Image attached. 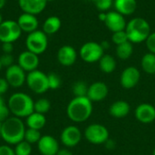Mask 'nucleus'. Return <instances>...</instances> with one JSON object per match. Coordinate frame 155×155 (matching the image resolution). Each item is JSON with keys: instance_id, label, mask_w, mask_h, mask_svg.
<instances>
[{"instance_id": "1", "label": "nucleus", "mask_w": 155, "mask_h": 155, "mask_svg": "<svg viewBox=\"0 0 155 155\" xmlns=\"http://www.w3.org/2000/svg\"><path fill=\"white\" fill-rule=\"evenodd\" d=\"M93 113V102L87 97H74L68 104L66 114L74 123H84L89 119Z\"/></svg>"}, {"instance_id": "2", "label": "nucleus", "mask_w": 155, "mask_h": 155, "mask_svg": "<svg viewBox=\"0 0 155 155\" xmlns=\"http://www.w3.org/2000/svg\"><path fill=\"white\" fill-rule=\"evenodd\" d=\"M25 126L21 118L13 116L8 117L1 125V138L8 144L20 143L24 140Z\"/></svg>"}, {"instance_id": "3", "label": "nucleus", "mask_w": 155, "mask_h": 155, "mask_svg": "<svg viewBox=\"0 0 155 155\" xmlns=\"http://www.w3.org/2000/svg\"><path fill=\"white\" fill-rule=\"evenodd\" d=\"M35 102L28 94L21 92L13 94L7 102L10 113L19 118H26L34 112Z\"/></svg>"}, {"instance_id": "4", "label": "nucleus", "mask_w": 155, "mask_h": 155, "mask_svg": "<svg viewBox=\"0 0 155 155\" xmlns=\"http://www.w3.org/2000/svg\"><path fill=\"white\" fill-rule=\"evenodd\" d=\"M128 40L133 44H140L145 42L151 34V26L147 20L142 17H134L131 19L125 27Z\"/></svg>"}, {"instance_id": "5", "label": "nucleus", "mask_w": 155, "mask_h": 155, "mask_svg": "<svg viewBox=\"0 0 155 155\" xmlns=\"http://www.w3.org/2000/svg\"><path fill=\"white\" fill-rule=\"evenodd\" d=\"M26 50L39 55L45 52L48 46V37L47 35L43 30H35L25 38Z\"/></svg>"}, {"instance_id": "6", "label": "nucleus", "mask_w": 155, "mask_h": 155, "mask_svg": "<svg viewBox=\"0 0 155 155\" xmlns=\"http://www.w3.org/2000/svg\"><path fill=\"white\" fill-rule=\"evenodd\" d=\"M25 83L28 88L37 94H45L49 90L47 74L37 69L26 74Z\"/></svg>"}, {"instance_id": "7", "label": "nucleus", "mask_w": 155, "mask_h": 155, "mask_svg": "<svg viewBox=\"0 0 155 155\" xmlns=\"http://www.w3.org/2000/svg\"><path fill=\"white\" fill-rule=\"evenodd\" d=\"M104 54V49L103 48L102 45L94 41L84 43L79 50V55L81 59L89 64L99 62Z\"/></svg>"}, {"instance_id": "8", "label": "nucleus", "mask_w": 155, "mask_h": 155, "mask_svg": "<svg viewBox=\"0 0 155 155\" xmlns=\"http://www.w3.org/2000/svg\"><path fill=\"white\" fill-rule=\"evenodd\" d=\"M84 135L90 143L104 144L109 139V131L103 124H92L85 128Z\"/></svg>"}, {"instance_id": "9", "label": "nucleus", "mask_w": 155, "mask_h": 155, "mask_svg": "<svg viewBox=\"0 0 155 155\" xmlns=\"http://www.w3.org/2000/svg\"><path fill=\"white\" fill-rule=\"evenodd\" d=\"M22 35V30L16 21L4 20L0 25V42L14 43L19 39Z\"/></svg>"}, {"instance_id": "10", "label": "nucleus", "mask_w": 155, "mask_h": 155, "mask_svg": "<svg viewBox=\"0 0 155 155\" xmlns=\"http://www.w3.org/2000/svg\"><path fill=\"white\" fill-rule=\"evenodd\" d=\"M26 72H25L17 64H13L6 68L5 76L9 86L14 88L21 87L26 81Z\"/></svg>"}, {"instance_id": "11", "label": "nucleus", "mask_w": 155, "mask_h": 155, "mask_svg": "<svg viewBox=\"0 0 155 155\" xmlns=\"http://www.w3.org/2000/svg\"><path fill=\"white\" fill-rule=\"evenodd\" d=\"M140 79V70L135 66H128L121 74L120 84L124 89H132L139 84Z\"/></svg>"}, {"instance_id": "12", "label": "nucleus", "mask_w": 155, "mask_h": 155, "mask_svg": "<svg viewBox=\"0 0 155 155\" xmlns=\"http://www.w3.org/2000/svg\"><path fill=\"white\" fill-rule=\"evenodd\" d=\"M60 140L65 147H74L81 142L82 133L78 127L69 125L62 131Z\"/></svg>"}, {"instance_id": "13", "label": "nucleus", "mask_w": 155, "mask_h": 155, "mask_svg": "<svg viewBox=\"0 0 155 155\" xmlns=\"http://www.w3.org/2000/svg\"><path fill=\"white\" fill-rule=\"evenodd\" d=\"M106 27L113 33L125 30L126 20L125 16L118 13L117 11H109L106 13V18L104 22Z\"/></svg>"}, {"instance_id": "14", "label": "nucleus", "mask_w": 155, "mask_h": 155, "mask_svg": "<svg viewBox=\"0 0 155 155\" xmlns=\"http://www.w3.org/2000/svg\"><path fill=\"white\" fill-rule=\"evenodd\" d=\"M17 64L27 73L35 71L39 65V57L37 54L25 50L22 52L17 57Z\"/></svg>"}, {"instance_id": "15", "label": "nucleus", "mask_w": 155, "mask_h": 155, "mask_svg": "<svg viewBox=\"0 0 155 155\" xmlns=\"http://www.w3.org/2000/svg\"><path fill=\"white\" fill-rule=\"evenodd\" d=\"M37 148L42 155H56L60 149L57 140L51 135H43L37 143Z\"/></svg>"}, {"instance_id": "16", "label": "nucleus", "mask_w": 155, "mask_h": 155, "mask_svg": "<svg viewBox=\"0 0 155 155\" xmlns=\"http://www.w3.org/2000/svg\"><path fill=\"white\" fill-rule=\"evenodd\" d=\"M135 118L142 124H151L155 121V107L148 103L140 104L134 112Z\"/></svg>"}, {"instance_id": "17", "label": "nucleus", "mask_w": 155, "mask_h": 155, "mask_svg": "<svg viewBox=\"0 0 155 155\" xmlns=\"http://www.w3.org/2000/svg\"><path fill=\"white\" fill-rule=\"evenodd\" d=\"M47 0H18V6L23 13L37 15L46 7Z\"/></svg>"}, {"instance_id": "18", "label": "nucleus", "mask_w": 155, "mask_h": 155, "mask_svg": "<svg viewBox=\"0 0 155 155\" xmlns=\"http://www.w3.org/2000/svg\"><path fill=\"white\" fill-rule=\"evenodd\" d=\"M108 86L104 82H94L88 87L87 97L92 102H101L108 95Z\"/></svg>"}, {"instance_id": "19", "label": "nucleus", "mask_w": 155, "mask_h": 155, "mask_svg": "<svg viewBox=\"0 0 155 155\" xmlns=\"http://www.w3.org/2000/svg\"><path fill=\"white\" fill-rule=\"evenodd\" d=\"M57 60L63 66H71L77 60V52L71 45H63L57 52Z\"/></svg>"}, {"instance_id": "20", "label": "nucleus", "mask_w": 155, "mask_h": 155, "mask_svg": "<svg viewBox=\"0 0 155 155\" xmlns=\"http://www.w3.org/2000/svg\"><path fill=\"white\" fill-rule=\"evenodd\" d=\"M19 27L21 28L22 32H25L27 34H30L35 30L38 29L39 22L35 15L27 14V13H23L21 14L17 20H16Z\"/></svg>"}, {"instance_id": "21", "label": "nucleus", "mask_w": 155, "mask_h": 155, "mask_svg": "<svg viewBox=\"0 0 155 155\" xmlns=\"http://www.w3.org/2000/svg\"><path fill=\"white\" fill-rule=\"evenodd\" d=\"M131 106L130 104L124 100H118L113 103L109 107V114L114 118L121 119L127 116L130 114Z\"/></svg>"}, {"instance_id": "22", "label": "nucleus", "mask_w": 155, "mask_h": 155, "mask_svg": "<svg viewBox=\"0 0 155 155\" xmlns=\"http://www.w3.org/2000/svg\"><path fill=\"white\" fill-rule=\"evenodd\" d=\"M115 11L121 15L127 16L133 15L137 8L136 0H114Z\"/></svg>"}, {"instance_id": "23", "label": "nucleus", "mask_w": 155, "mask_h": 155, "mask_svg": "<svg viewBox=\"0 0 155 155\" xmlns=\"http://www.w3.org/2000/svg\"><path fill=\"white\" fill-rule=\"evenodd\" d=\"M25 124L28 128L40 131L42 128L45 127L46 124V119H45V114H42L34 111L30 115H28L25 118Z\"/></svg>"}, {"instance_id": "24", "label": "nucleus", "mask_w": 155, "mask_h": 155, "mask_svg": "<svg viewBox=\"0 0 155 155\" xmlns=\"http://www.w3.org/2000/svg\"><path fill=\"white\" fill-rule=\"evenodd\" d=\"M62 25L61 19L56 15H51L47 17L43 24V31L47 35H51L57 33Z\"/></svg>"}, {"instance_id": "25", "label": "nucleus", "mask_w": 155, "mask_h": 155, "mask_svg": "<svg viewBox=\"0 0 155 155\" xmlns=\"http://www.w3.org/2000/svg\"><path fill=\"white\" fill-rule=\"evenodd\" d=\"M99 67L103 73L112 74L116 68V61L111 54H104L99 60Z\"/></svg>"}, {"instance_id": "26", "label": "nucleus", "mask_w": 155, "mask_h": 155, "mask_svg": "<svg viewBox=\"0 0 155 155\" xmlns=\"http://www.w3.org/2000/svg\"><path fill=\"white\" fill-rule=\"evenodd\" d=\"M115 54L116 56L121 60L129 59L134 54V44L130 41H127L125 43L116 45Z\"/></svg>"}, {"instance_id": "27", "label": "nucleus", "mask_w": 155, "mask_h": 155, "mask_svg": "<svg viewBox=\"0 0 155 155\" xmlns=\"http://www.w3.org/2000/svg\"><path fill=\"white\" fill-rule=\"evenodd\" d=\"M142 69L148 74H155V54L152 53L145 54L141 60Z\"/></svg>"}, {"instance_id": "28", "label": "nucleus", "mask_w": 155, "mask_h": 155, "mask_svg": "<svg viewBox=\"0 0 155 155\" xmlns=\"http://www.w3.org/2000/svg\"><path fill=\"white\" fill-rule=\"evenodd\" d=\"M88 85L84 81H77L73 84L72 91L74 95V97H83L87 96L88 92Z\"/></svg>"}, {"instance_id": "29", "label": "nucleus", "mask_w": 155, "mask_h": 155, "mask_svg": "<svg viewBox=\"0 0 155 155\" xmlns=\"http://www.w3.org/2000/svg\"><path fill=\"white\" fill-rule=\"evenodd\" d=\"M51 109V103L46 98H40L35 102L34 111L42 114H45Z\"/></svg>"}, {"instance_id": "30", "label": "nucleus", "mask_w": 155, "mask_h": 155, "mask_svg": "<svg viewBox=\"0 0 155 155\" xmlns=\"http://www.w3.org/2000/svg\"><path fill=\"white\" fill-rule=\"evenodd\" d=\"M41 137H42V135H41V133L39 130H35V129H32V128L25 129L24 140L26 141L27 143H29L30 144L37 143L39 142V140L41 139Z\"/></svg>"}, {"instance_id": "31", "label": "nucleus", "mask_w": 155, "mask_h": 155, "mask_svg": "<svg viewBox=\"0 0 155 155\" xmlns=\"http://www.w3.org/2000/svg\"><path fill=\"white\" fill-rule=\"evenodd\" d=\"M15 155H31L32 153V146L29 143L23 140L20 143L15 144L14 148Z\"/></svg>"}, {"instance_id": "32", "label": "nucleus", "mask_w": 155, "mask_h": 155, "mask_svg": "<svg viewBox=\"0 0 155 155\" xmlns=\"http://www.w3.org/2000/svg\"><path fill=\"white\" fill-rule=\"evenodd\" d=\"M47 79H48L49 89L55 90V89H58L61 86L62 80H61L60 76L57 74H55V73L47 74Z\"/></svg>"}, {"instance_id": "33", "label": "nucleus", "mask_w": 155, "mask_h": 155, "mask_svg": "<svg viewBox=\"0 0 155 155\" xmlns=\"http://www.w3.org/2000/svg\"><path fill=\"white\" fill-rule=\"evenodd\" d=\"M112 41L114 45H121L123 43H125L128 40V36H127V34L125 32V30H123V31H118V32H114L113 33V35H112Z\"/></svg>"}, {"instance_id": "34", "label": "nucleus", "mask_w": 155, "mask_h": 155, "mask_svg": "<svg viewBox=\"0 0 155 155\" xmlns=\"http://www.w3.org/2000/svg\"><path fill=\"white\" fill-rule=\"evenodd\" d=\"M114 5V0H98L95 2L96 8L101 12L108 11Z\"/></svg>"}, {"instance_id": "35", "label": "nucleus", "mask_w": 155, "mask_h": 155, "mask_svg": "<svg viewBox=\"0 0 155 155\" xmlns=\"http://www.w3.org/2000/svg\"><path fill=\"white\" fill-rule=\"evenodd\" d=\"M0 63L2 67H9L14 64V56L12 54H3L0 56Z\"/></svg>"}, {"instance_id": "36", "label": "nucleus", "mask_w": 155, "mask_h": 155, "mask_svg": "<svg viewBox=\"0 0 155 155\" xmlns=\"http://www.w3.org/2000/svg\"><path fill=\"white\" fill-rule=\"evenodd\" d=\"M146 45V47L149 51V53L155 54V32L151 33L146 41L144 42Z\"/></svg>"}, {"instance_id": "37", "label": "nucleus", "mask_w": 155, "mask_h": 155, "mask_svg": "<svg viewBox=\"0 0 155 155\" xmlns=\"http://www.w3.org/2000/svg\"><path fill=\"white\" fill-rule=\"evenodd\" d=\"M9 114H10V111L7 105L5 104L0 105V123L5 122L9 117Z\"/></svg>"}, {"instance_id": "38", "label": "nucleus", "mask_w": 155, "mask_h": 155, "mask_svg": "<svg viewBox=\"0 0 155 155\" xmlns=\"http://www.w3.org/2000/svg\"><path fill=\"white\" fill-rule=\"evenodd\" d=\"M0 155H15V151L9 145H0Z\"/></svg>"}, {"instance_id": "39", "label": "nucleus", "mask_w": 155, "mask_h": 155, "mask_svg": "<svg viewBox=\"0 0 155 155\" xmlns=\"http://www.w3.org/2000/svg\"><path fill=\"white\" fill-rule=\"evenodd\" d=\"M8 88H9V84L6 79L0 77V94H4L5 93H6Z\"/></svg>"}, {"instance_id": "40", "label": "nucleus", "mask_w": 155, "mask_h": 155, "mask_svg": "<svg viewBox=\"0 0 155 155\" xmlns=\"http://www.w3.org/2000/svg\"><path fill=\"white\" fill-rule=\"evenodd\" d=\"M2 51L3 54H12L14 51L13 43H2Z\"/></svg>"}, {"instance_id": "41", "label": "nucleus", "mask_w": 155, "mask_h": 155, "mask_svg": "<svg viewBox=\"0 0 155 155\" xmlns=\"http://www.w3.org/2000/svg\"><path fill=\"white\" fill-rule=\"evenodd\" d=\"M104 145H105V147L108 149V150H114V148H115V146H116V143H115V142L114 141V140H111L110 138L106 141V143H104Z\"/></svg>"}, {"instance_id": "42", "label": "nucleus", "mask_w": 155, "mask_h": 155, "mask_svg": "<svg viewBox=\"0 0 155 155\" xmlns=\"http://www.w3.org/2000/svg\"><path fill=\"white\" fill-rule=\"evenodd\" d=\"M56 155H73L72 152L68 149H59L58 153H56Z\"/></svg>"}, {"instance_id": "43", "label": "nucleus", "mask_w": 155, "mask_h": 155, "mask_svg": "<svg viewBox=\"0 0 155 155\" xmlns=\"http://www.w3.org/2000/svg\"><path fill=\"white\" fill-rule=\"evenodd\" d=\"M98 17H99V19H100L102 22H104V20H105V18H106V13H105V12H101V13L99 14Z\"/></svg>"}, {"instance_id": "44", "label": "nucleus", "mask_w": 155, "mask_h": 155, "mask_svg": "<svg viewBox=\"0 0 155 155\" xmlns=\"http://www.w3.org/2000/svg\"><path fill=\"white\" fill-rule=\"evenodd\" d=\"M101 45H102L103 48L104 49V51H105L107 48H109V43H108L107 41H104V42H102V43H101Z\"/></svg>"}, {"instance_id": "45", "label": "nucleus", "mask_w": 155, "mask_h": 155, "mask_svg": "<svg viewBox=\"0 0 155 155\" xmlns=\"http://www.w3.org/2000/svg\"><path fill=\"white\" fill-rule=\"evenodd\" d=\"M5 2H6V0H0V10L5 6Z\"/></svg>"}, {"instance_id": "46", "label": "nucleus", "mask_w": 155, "mask_h": 155, "mask_svg": "<svg viewBox=\"0 0 155 155\" xmlns=\"http://www.w3.org/2000/svg\"><path fill=\"white\" fill-rule=\"evenodd\" d=\"M5 104V101H4V98L2 97V94H0V105H3Z\"/></svg>"}, {"instance_id": "47", "label": "nucleus", "mask_w": 155, "mask_h": 155, "mask_svg": "<svg viewBox=\"0 0 155 155\" xmlns=\"http://www.w3.org/2000/svg\"><path fill=\"white\" fill-rule=\"evenodd\" d=\"M3 21H4V20H3V16H2V15L0 14V25L3 23Z\"/></svg>"}, {"instance_id": "48", "label": "nucleus", "mask_w": 155, "mask_h": 155, "mask_svg": "<svg viewBox=\"0 0 155 155\" xmlns=\"http://www.w3.org/2000/svg\"><path fill=\"white\" fill-rule=\"evenodd\" d=\"M1 125H2V123H0V138H1Z\"/></svg>"}, {"instance_id": "49", "label": "nucleus", "mask_w": 155, "mask_h": 155, "mask_svg": "<svg viewBox=\"0 0 155 155\" xmlns=\"http://www.w3.org/2000/svg\"><path fill=\"white\" fill-rule=\"evenodd\" d=\"M153 155H155V148L154 150H153Z\"/></svg>"}, {"instance_id": "50", "label": "nucleus", "mask_w": 155, "mask_h": 155, "mask_svg": "<svg viewBox=\"0 0 155 155\" xmlns=\"http://www.w3.org/2000/svg\"><path fill=\"white\" fill-rule=\"evenodd\" d=\"M1 69H2V65H1V63H0V71H1Z\"/></svg>"}, {"instance_id": "51", "label": "nucleus", "mask_w": 155, "mask_h": 155, "mask_svg": "<svg viewBox=\"0 0 155 155\" xmlns=\"http://www.w3.org/2000/svg\"><path fill=\"white\" fill-rule=\"evenodd\" d=\"M52 1H54V0H47V2H52Z\"/></svg>"}, {"instance_id": "52", "label": "nucleus", "mask_w": 155, "mask_h": 155, "mask_svg": "<svg viewBox=\"0 0 155 155\" xmlns=\"http://www.w3.org/2000/svg\"><path fill=\"white\" fill-rule=\"evenodd\" d=\"M92 1H94V2L95 3V2H96V1H98V0H92Z\"/></svg>"}]
</instances>
